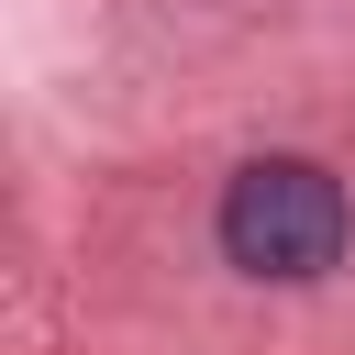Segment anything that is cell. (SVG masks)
<instances>
[{
    "mask_svg": "<svg viewBox=\"0 0 355 355\" xmlns=\"http://www.w3.org/2000/svg\"><path fill=\"white\" fill-rule=\"evenodd\" d=\"M355 211H344V178L311 166V155H255L233 189H222V255L244 277H322L344 255Z\"/></svg>",
    "mask_w": 355,
    "mask_h": 355,
    "instance_id": "6da1fadb",
    "label": "cell"
}]
</instances>
